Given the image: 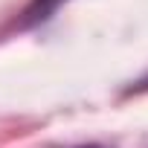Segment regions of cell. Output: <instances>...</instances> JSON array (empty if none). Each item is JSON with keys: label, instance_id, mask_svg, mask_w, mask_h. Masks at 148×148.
Masks as SVG:
<instances>
[{"label": "cell", "instance_id": "1", "mask_svg": "<svg viewBox=\"0 0 148 148\" xmlns=\"http://www.w3.org/2000/svg\"><path fill=\"white\" fill-rule=\"evenodd\" d=\"M47 3H55V0H47Z\"/></svg>", "mask_w": 148, "mask_h": 148}]
</instances>
